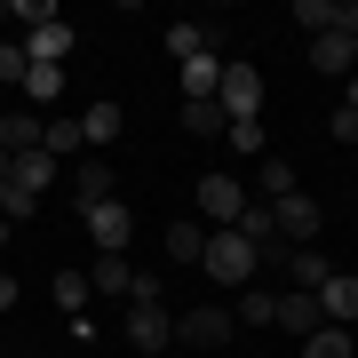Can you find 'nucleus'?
<instances>
[{
    "label": "nucleus",
    "instance_id": "obj_23",
    "mask_svg": "<svg viewBox=\"0 0 358 358\" xmlns=\"http://www.w3.org/2000/svg\"><path fill=\"white\" fill-rule=\"evenodd\" d=\"M80 136H88L96 152H103V143H120V103H88V112H80Z\"/></svg>",
    "mask_w": 358,
    "mask_h": 358
},
{
    "label": "nucleus",
    "instance_id": "obj_24",
    "mask_svg": "<svg viewBox=\"0 0 358 358\" xmlns=\"http://www.w3.org/2000/svg\"><path fill=\"white\" fill-rule=\"evenodd\" d=\"M303 358H358V343H350V327H319V334H303Z\"/></svg>",
    "mask_w": 358,
    "mask_h": 358
},
{
    "label": "nucleus",
    "instance_id": "obj_25",
    "mask_svg": "<svg viewBox=\"0 0 358 358\" xmlns=\"http://www.w3.org/2000/svg\"><path fill=\"white\" fill-rule=\"evenodd\" d=\"M167 255H176V263H199L207 255V223H167Z\"/></svg>",
    "mask_w": 358,
    "mask_h": 358
},
{
    "label": "nucleus",
    "instance_id": "obj_16",
    "mask_svg": "<svg viewBox=\"0 0 358 358\" xmlns=\"http://www.w3.org/2000/svg\"><path fill=\"white\" fill-rule=\"evenodd\" d=\"M255 192H263V207L294 199V192H303V176H294V159H263V167H255Z\"/></svg>",
    "mask_w": 358,
    "mask_h": 358
},
{
    "label": "nucleus",
    "instance_id": "obj_7",
    "mask_svg": "<svg viewBox=\"0 0 358 358\" xmlns=\"http://www.w3.org/2000/svg\"><path fill=\"white\" fill-rule=\"evenodd\" d=\"M271 223H279V239H287V247H319V199H310V192L279 199V207H271Z\"/></svg>",
    "mask_w": 358,
    "mask_h": 358
},
{
    "label": "nucleus",
    "instance_id": "obj_19",
    "mask_svg": "<svg viewBox=\"0 0 358 358\" xmlns=\"http://www.w3.org/2000/svg\"><path fill=\"white\" fill-rule=\"evenodd\" d=\"M16 96H24V112H40V103H56V96H64V64H32Z\"/></svg>",
    "mask_w": 358,
    "mask_h": 358
},
{
    "label": "nucleus",
    "instance_id": "obj_18",
    "mask_svg": "<svg viewBox=\"0 0 358 358\" xmlns=\"http://www.w3.org/2000/svg\"><path fill=\"white\" fill-rule=\"evenodd\" d=\"M128 279H136V263H128V255H96L88 294H120V303H128Z\"/></svg>",
    "mask_w": 358,
    "mask_h": 358
},
{
    "label": "nucleus",
    "instance_id": "obj_28",
    "mask_svg": "<svg viewBox=\"0 0 358 358\" xmlns=\"http://www.w3.org/2000/svg\"><path fill=\"white\" fill-rule=\"evenodd\" d=\"M56 310H72V319L88 310V279H80V271H64V279H56Z\"/></svg>",
    "mask_w": 358,
    "mask_h": 358
},
{
    "label": "nucleus",
    "instance_id": "obj_1",
    "mask_svg": "<svg viewBox=\"0 0 358 358\" xmlns=\"http://www.w3.org/2000/svg\"><path fill=\"white\" fill-rule=\"evenodd\" d=\"M199 271H207L215 287H247L263 263H255V247H247L239 231H207V255H199Z\"/></svg>",
    "mask_w": 358,
    "mask_h": 358
},
{
    "label": "nucleus",
    "instance_id": "obj_4",
    "mask_svg": "<svg viewBox=\"0 0 358 358\" xmlns=\"http://www.w3.org/2000/svg\"><path fill=\"white\" fill-rule=\"evenodd\" d=\"M176 343H192V350H223V343H231V310H215V303L176 310Z\"/></svg>",
    "mask_w": 358,
    "mask_h": 358
},
{
    "label": "nucleus",
    "instance_id": "obj_26",
    "mask_svg": "<svg viewBox=\"0 0 358 358\" xmlns=\"http://www.w3.org/2000/svg\"><path fill=\"white\" fill-rule=\"evenodd\" d=\"M199 48H207V24H167V56H176V64H192Z\"/></svg>",
    "mask_w": 358,
    "mask_h": 358
},
{
    "label": "nucleus",
    "instance_id": "obj_13",
    "mask_svg": "<svg viewBox=\"0 0 358 358\" xmlns=\"http://www.w3.org/2000/svg\"><path fill=\"white\" fill-rule=\"evenodd\" d=\"M80 143H88V136H80V112H48V120H40V152H48L56 167H64V152H80Z\"/></svg>",
    "mask_w": 358,
    "mask_h": 358
},
{
    "label": "nucleus",
    "instance_id": "obj_22",
    "mask_svg": "<svg viewBox=\"0 0 358 358\" xmlns=\"http://www.w3.org/2000/svg\"><path fill=\"white\" fill-rule=\"evenodd\" d=\"M183 128L215 143V136H231V120H223V103H215V96H199V103H183Z\"/></svg>",
    "mask_w": 358,
    "mask_h": 358
},
{
    "label": "nucleus",
    "instance_id": "obj_33",
    "mask_svg": "<svg viewBox=\"0 0 358 358\" xmlns=\"http://www.w3.org/2000/svg\"><path fill=\"white\" fill-rule=\"evenodd\" d=\"M0 310H16V279H8V271H0Z\"/></svg>",
    "mask_w": 358,
    "mask_h": 358
},
{
    "label": "nucleus",
    "instance_id": "obj_29",
    "mask_svg": "<svg viewBox=\"0 0 358 358\" xmlns=\"http://www.w3.org/2000/svg\"><path fill=\"white\" fill-rule=\"evenodd\" d=\"M8 24H32L40 32V24H56V8H48V0H8Z\"/></svg>",
    "mask_w": 358,
    "mask_h": 358
},
{
    "label": "nucleus",
    "instance_id": "obj_32",
    "mask_svg": "<svg viewBox=\"0 0 358 358\" xmlns=\"http://www.w3.org/2000/svg\"><path fill=\"white\" fill-rule=\"evenodd\" d=\"M128 303H167V287H159V279H143V271H136V279H128Z\"/></svg>",
    "mask_w": 358,
    "mask_h": 358
},
{
    "label": "nucleus",
    "instance_id": "obj_17",
    "mask_svg": "<svg viewBox=\"0 0 358 358\" xmlns=\"http://www.w3.org/2000/svg\"><path fill=\"white\" fill-rule=\"evenodd\" d=\"M8 183H24V192L40 199V192L56 183V159H48V152H16V159H8Z\"/></svg>",
    "mask_w": 358,
    "mask_h": 358
},
{
    "label": "nucleus",
    "instance_id": "obj_14",
    "mask_svg": "<svg viewBox=\"0 0 358 358\" xmlns=\"http://www.w3.org/2000/svg\"><path fill=\"white\" fill-rule=\"evenodd\" d=\"M0 152H40V112H24V103H16V112H0Z\"/></svg>",
    "mask_w": 358,
    "mask_h": 358
},
{
    "label": "nucleus",
    "instance_id": "obj_21",
    "mask_svg": "<svg viewBox=\"0 0 358 358\" xmlns=\"http://www.w3.org/2000/svg\"><path fill=\"white\" fill-rule=\"evenodd\" d=\"M271 319H279V294H271V287H247L239 310H231V327H271Z\"/></svg>",
    "mask_w": 358,
    "mask_h": 358
},
{
    "label": "nucleus",
    "instance_id": "obj_3",
    "mask_svg": "<svg viewBox=\"0 0 358 358\" xmlns=\"http://www.w3.org/2000/svg\"><path fill=\"white\" fill-rule=\"evenodd\" d=\"M199 215L215 223V231H231V223L247 215V183L239 176H199Z\"/></svg>",
    "mask_w": 358,
    "mask_h": 358
},
{
    "label": "nucleus",
    "instance_id": "obj_15",
    "mask_svg": "<svg viewBox=\"0 0 358 358\" xmlns=\"http://www.w3.org/2000/svg\"><path fill=\"white\" fill-rule=\"evenodd\" d=\"M271 327H287V334H319V294L287 287V294H279V319H271Z\"/></svg>",
    "mask_w": 358,
    "mask_h": 358
},
{
    "label": "nucleus",
    "instance_id": "obj_9",
    "mask_svg": "<svg viewBox=\"0 0 358 358\" xmlns=\"http://www.w3.org/2000/svg\"><path fill=\"white\" fill-rule=\"evenodd\" d=\"M310 64H319V72H358V32H319V40H310Z\"/></svg>",
    "mask_w": 358,
    "mask_h": 358
},
{
    "label": "nucleus",
    "instance_id": "obj_5",
    "mask_svg": "<svg viewBox=\"0 0 358 358\" xmlns=\"http://www.w3.org/2000/svg\"><path fill=\"white\" fill-rule=\"evenodd\" d=\"M167 343H176V310H167V303H128V350L152 358Z\"/></svg>",
    "mask_w": 358,
    "mask_h": 358
},
{
    "label": "nucleus",
    "instance_id": "obj_31",
    "mask_svg": "<svg viewBox=\"0 0 358 358\" xmlns=\"http://www.w3.org/2000/svg\"><path fill=\"white\" fill-rule=\"evenodd\" d=\"M327 128H334V143H358V112H350V103H334V120H327Z\"/></svg>",
    "mask_w": 358,
    "mask_h": 358
},
{
    "label": "nucleus",
    "instance_id": "obj_36",
    "mask_svg": "<svg viewBox=\"0 0 358 358\" xmlns=\"http://www.w3.org/2000/svg\"><path fill=\"white\" fill-rule=\"evenodd\" d=\"M8 231H16V223H0V247H8Z\"/></svg>",
    "mask_w": 358,
    "mask_h": 358
},
{
    "label": "nucleus",
    "instance_id": "obj_35",
    "mask_svg": "<svg viewBox=\"0 0 358 358\" xmlns=\"http://www.w3.org/2000/svg\"><path fill=\"white\" fill-rule=\"evenodd\" d=\"M0 183H8V152H0Z\"/></svg>",
    "mask_w": 358,
    "mask_h": 358
},
{
    "label": "nucleus",
    "instance_id": "obj_11",
    "mask_svg": "<svg viewBox=\"0 0 358 358\" xmlns=\"http://www.w3.org/2000/svg\"><path fill=\"white\" fill-rule=\"evenodd\" d=\"M72 56V24L56 16V24H40V32H24V64H64Z\"/></svg>",
    "mask_w": 358,
    "mask_h": 358
},
{
    "label": "nucleus",
    "instance_id": "obj_27",
    "mask_svg": "<svg viewBox=\"0 0 358 358\" xmlns=\"http://www.w3.org/2000/svg\"><path fill=\"white\" fill-rule=\"evenodd\" d=\"M24 40H8V32H0V88H24Z\"/></svg>",
    "mask_w": 358,
    "mask_h": 358
},
{
    "label": "nucleus",
    "instance_id": "obj_37",
    "mask_svg": "<svg viewBox=\"0 0 358 358\" xmlns=\"http://www.w3.org/2000/svg\"><path fill=\"white\" fill-rule=\"evenodd\" d=\"M350 152H358V143H350Z\"/></svg>",
    "mask_w": 358,
    "mask_h": 358
},
{
    "label": "nucleus",
    "instance_id": "obj_30",
    "mask_svg": "<svg viewBox=\"0 0 358 358\" xmlns=\"http://www.w3.org/2000/svg\"><path fill=\"white\" fill-rule=\"evenodd\" d=\"M223 143H231V152H263V120H231Z\"/></svg>",
    "mask_w": 358,
    "mask_h": 358
},
{
    "label": "nucleus",
    "instance_id": "obj_12",
    "mask_svg": "<svg viewBox=\"0 0 358 358\" xmlns=\"http://www.w3.org/2000/svg\"><path fill=\"white\" fill-rule=\"evenodd\" d=\"M223 64H231V56H215V40H207V48L192 56V64H183V103L215 96V80H223Z\"/></svg>",
    "mask_w": 358,
    "mask_h": 358
},
{
    "label": "nucleus",
    "instance_id": "obj_34",
    "mask_svg": "<svg viewBox=\"0 0 358 358\" xmlns=\"http://www.w3.org/2000/svg\"><path fill=\"white\" fill-rule=\"evenodd\" d=\"M343 103H350V112H358V72H350V80H343Z\"/></svg>",
    "mask_w": 358,
    "mask_h": 358
},
{
    "label": "nucleus",
    "instance_id": "obj_2",
    "mask_svg": "<svg viewBox=\"0 0 358 358\" xmlns=\"http://www.w3.org/2000/svg\"><path fill=\"white\" fill-rule=\"evenodd\" d=\"M215 103H223V120H255V112H263V72H255V64H223Z\"/></svg>",
    "mask_w": 358,
    "mask_h": 358
},
{
    "label": "nucleus",
    "instance_id": "obj_10",
    "mask_svg": "<svg viewBox=\"0 0 358 358\" xmlns=\"http://www.w3.org/2000/svg\"><path fill=\"white\" fill-rule=\"evenodd\" d=\"M319 319L327 327H350L358 319V279H350V271H334V279L319 287Z\"/></svg>",
    "mask_w": 358,
    "mask_h": 358
},
{
    "label": "nucleus",
    "instance_id": "obj_20",
    "mask_svg": "<svg viewBox=\"0 0 358 358\" xmlns=\"http://www.w3.org/2000/svg\"><path fill=\"white\" fill-rule=\"evenodd\" d=\"M287 279L303 287V294H319V287L334 279V271H327V255H319V247H294V255H287Z\"/></svg>",
    "mask_w": 358,
    "mask_h": 358
},
{
    "label": "nucleus",
    "instance_id": "obj_8",
    "mask_svg": "<svg viewBox=\"0 0 358 358\" xmlns=\"http://www.w3.org/2000/svg\"><path fill=\"white\" fill-rule=\"evenodd\" d=\"M72 199H80V215L103 207V199H120V192H112V159H103V152H88V159L72 167Z\"/></svg>",
    "mask_w": 358,
    "mask_h": 358
},
{
    "label": "nucleus",
    "instance_id": "obj_6",
    "mask_svg": "<svg viewBox=\"0 0 358 358\" xmlns=\"http://www.w3.org/2000/svg\"><path fill=\"white\" fill-rule=\"evenodd\" d=\"M88 239H96V255H128V239H136L128 199H103V207H88Z\"/></svg>",
    "mask_w": 358,
    "mask_h": 358
}]
</instances>
